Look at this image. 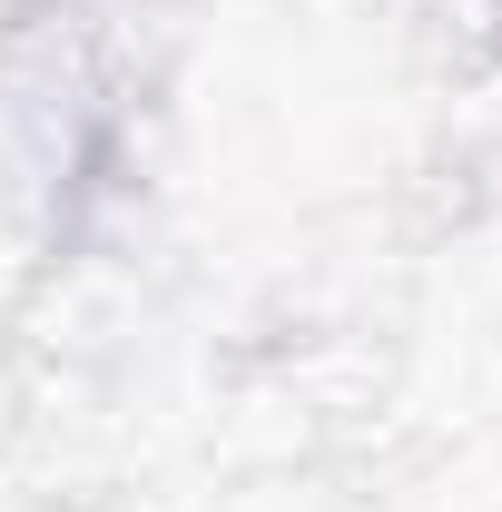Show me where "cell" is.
I'll use <instances>...</instances> for the list:
<instances>
[{
  "label": "cell",
  "instance_id": "2",
  "mask_svg": "<svg viewBox=\"0 0 502 512\" xmlns=\"http://www.w3.org/2000/svg\"><path fill=\"white\" fill-rule=\"evenodd\" d=\"M463 20H473V50L502 69V0H463Z\"/></svg>",
  "mask_w": 502,
  "mask_h": 512
},
{
  "label": "cell",
  "instance_id": "1",
  "mask_svg": "<svg viewBox=\"0 0 502 512\" xmlns=\"http://www.w3.org/2000/svg\"><path fill=\"white\" fill-rule=\"evenodd\" d=\"M158 20L109 0H0V188L40 256H89L148 197Z\"/></svg>",
  "mask_w": 502,
  "mask_h": 512
},
{
  "label": "cell",
  "instance_id": "3",
  "mask_svg": "<svg viewBox=\"0 0 502 512\" xmlns=\"http://www.w3.org/2000/svg\"><path fill=\"white\" fill-rule=\"evenodd\" d=\"M109 10H148V20H158V10H168V0H109Z\"/></svg>",
  "mask_w": 502,
  "mask_h": 512
}]
</instances>
